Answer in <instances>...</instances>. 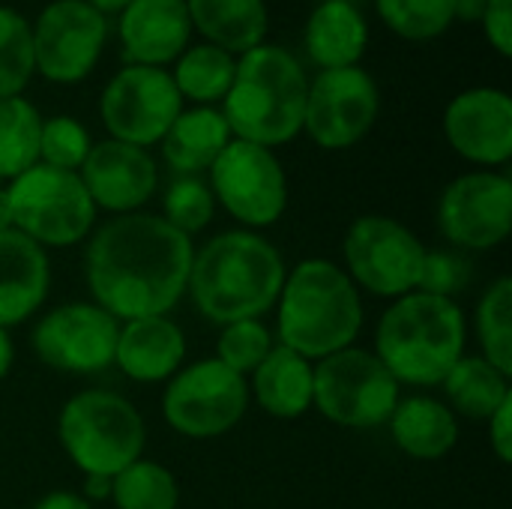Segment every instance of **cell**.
<instances>
[{"label": "cell", "mask_w": 512, "mask_h": 509, "mask_svg": "<svg viewBox=\"0 0 512 509\" xmlns=\"http://www.w3.org/2000/svg\"><path fill=\"white\" fill-rule=\"evenodd\" d=\"M78 177L96 210L111 216L144 210L159 189V165L153 153L114 138L93 141Z\"/></svg>", "instance_id": "obj_18"}, {"label": "cell", "mask_w": 512, "mask_h": 509, "mask_svg": "<svg viewBox=\"0 0 512 509\" xmlns=\"http://www.w3.org/2000/svg\"><path fill=\"white\" fill-rule=\"evenodd\" d=\"M12 228V213H9V198H6V186H0V231Z\"/></svg>", "instance_id": "obj_45"}, {"label": "cell", "mask_w": 512, "mask_h": 509, "mask_svg": "<svg viewBox=\"0 0 512 509\" xmlns=\"http://www.w3.org/2000/svg\"><path fill=\"white\" fill-rule=\"evenodd\" d=\"M444 402L456 417L486 423L512 396L510 375L486 363L480 354H465L441 381Z\"/></svg>", "instance_id": "obj_27"}, {"label": "cell", "mask_w": 512, "mask_h": 509, "mask_svg": "<svg viewBox=\"0 0 512 509\" xmlns=\"http://www.w3.org/2000/svg\"><path fill=\"white\" fill-rule=\"evenodd\" d=\"M306 57L321 69L360 66L369 51V21L357 3L321 0L303 27Z\"/></svg>", "instance_id": "obj_22"}, {"label": "cell", "mask_w": 512, "mask_h": 509, "mask_svg": "<svg viewBox=\"0 0 512 509\" xmlns=\"http://www.w3.org/2000/svg\"><path fill=\"white\" fill-rule=\"evenodd\" d=\"M489 426V447L498 462L510 465L512 462V396L486 420Z\"/></svg>", "instance_id": "obj_39"}, {"label": "cell", "mask_w": 512, "mask_h": 509, "mask_svg": "<svg viewBox=\"0 0 512 509\" xmlns=\"http://www.w3.org/2000/svg\"><path fill=\"white\" fill-rule=\"evenodd\" d=\"M33 75L36 66L30 21L18 9L0 6V99L24 96Z\"/></svg>", "instance_id": "obj_33"}, {"label": "cell", "mask_w": 512, "mask_h": 509, "mask_svg": "<svg viewBox=\"0 0 512 509\" xmlns=\"http://www.w3.org/2000/svg\"><path fill=\"white\" fill-rule=\"evenodd\" d=\"M273 345H276V336L264 324V318H249V321H234V324L219 327L213 357L225 369L249 378L264 363V357L273 351Z\"/></svg>", "instance_id": "obj_34"}, {"label": "cell", "mask_w": 512, "mask_h": 509, "mask_svg": "<svg viewBox=\"0 0 512 509\" xmlns=\"http://www.w3.org/2000/svg\"><path fill=\"white\" fill-rule=\"evenodd\" d=\"M120 321L93 300H72L48 309L30 336L42 366L63 375H99L114 366Z\"/></svg>", "instance_id": "obj_15"}, {"label": "cell", "mask_w": 512, "mask_h": 509, "mask_svg": "<svg viewBox=\"0 0 512 509\" xmlns=\"http://www.w3.org/2000/svg\"><path fill=\"white\" fill-rule=\"evenodd\" d=\"M381 24L405 42H432L453 27L456 0H372Z\"/></svg>", "instance_id": "obj_32"}, {"label": "cell", "mask_w": 512, "mask_h": 509, "mask_svg": "<svg viewBox=\"0 0 512 509\" xmlns=\"http://www.w3.org/2000/svg\"><path fill=\"white\" fill-rule=\"evenodd\" d=\"M246 381L249 399L273 420H300L312 411L315 363L279 342Z\"/></svg>", "instance_id": "obj_23"}, {"label": "cell", "mask_w": 512, "mask_h": 509, "mask_svg": "<svg viewBox=\"0 0 512 509\" xmlns=\"http://www.w3.org/2000/svg\"><path fill=\"white\" fill-rule=\"evenodd\" d=\"M186 363V333L171 315L120 321L114 366L135 384H165Z\"/></svg>", "instance_id": "obj_20"}, {"label": "cell", "mask_w": 512, "mask_h": 509, "mask_svg": "<svg viewBox=\"0 0 512 509\" xmlns=\"http://www.w3.org/2000/svg\"><path fill=\"white\" fill-rule=\"evenodd\" d=\"M249 411V381L216 357L183 363L162 390L165 423L189 441L228 435Z\"/></svg>", "instance_id": "obj_10"}, {"label": "cell", "mask_w": 512, "mask_h": 509, "mask_svg": "<svg viewBox=\"0 0 512 509\" xmlns=\"http://www.w3.org/2000/svg\"><path fill=\"white\" fill-rule=\"evenodd\" d=\"M171 66L174 69L168 72L183 102L216 108L234 81L237 57L210 42H198V45H189Z\"/></svg>", "instance_id": "obj_28"}, {"label": "cell", "mask_w": 512, "mask_h": 509, "mask_svg": "<svg viewBox=\"0 0 512 509\" xmlns=\"http://www.w3.org/2000/svg\"><path fill=\"white\" fill-rule=\"evenodd\" d=\"M348 3H357V6H360V3H363V0H348Z\"/></svg>", "instance_id": "obj_46"}, {"label": "cell", "mask_w": 512, "mask_h": 509, "mask_svg": "<svg viewBox=\"0 0 512 509\" xmlns=\"http://www.w3.org/2000/svg\"><path fill=\"white\" fill-rule=\"evenodd\" d=\"M84 3H90L96 12H102L105 18H111V15H120L132 0H84Z\"/></svg>", "instance_id": "obj_44"}, {"label": "cell", "mask_w": 512, "mask_h": 509, "mask_svg": "<svg viewBox=\"0 0 512 509\" xmlns=\"http://www.w3.org/2000/svg\"><path fill=\"white\" fill-rule=\"evenodd\" d=\"M186 0H132L117 15V39L126 63L168 69L192 45Z\"/></svg>", "instance_id": "obj_19"}, {"label": "cell", "mask_w": 512, "mask_h": 509, "mask_svg": "<svg viewBox=\"0 0 512 509\" xmlns=\"http://www.w3.org/2000/svg\"><path fill=\"white\" fill-rule=\"evenodd\" d=\"M111 501L114 509H177L180 486L165 465L141 456L111 477Z\"/></svg>", "instance_id": "obj_31"}, {"label": "cell", "mask_w": 512, "mask_h": 509, "mask_svg": "<svg viewBox=\"0 0 512 509\" xmlns=\"http://www.w3.org/2000/svg\"><path fill=\"white\" fill-rule=\"evenodd\" d=\"M186 108L174 78L159 66H120L99 96V117L108 138L150 150L165 138L177 114Z\"/></svg>", "instance_id": "obj_12"}, {"label": "cell", "mask_w": 512, "mask_h": 509, "mask_svg": "<svg viewBox=\"0 0 512 509\" xmlns=\"http://www.w3.org/2000/svg\"><path fill=\"white\" fill-rule=\"evenodd\" d=\"M483 12H486V0H456L453 6V18L465 24H480Z\"/></svg>", "instance_id": "obj_41"}, {"label": "cell", "mask_w": 512, "mask_h": 509, "mask_svg": "<svg viewBox=\"0 0 512 509\" xmlns=\"http://www.w3.org/2000/svg\"><path fill=\"white\" fill-rule=\"evenodd\" d=\"M192 30L234 57L267 42L270 9L267 0H186Z\"/></svg>", "instance_id": "obj_26"}, {"label": "cell", "mask_w": 512, "mask_h": 509, "mask_svg": "<svg viewBox=\"0 0 512 509\" xmlns=\"http://www.w3.org/2000/svg\"><path fill=\"white\" fill-rule=\"evenodd\" d=\"M51 291L48 249L9 228L0 231V327L12 330L30 321Z\"/></svg>", "instance_id": "obj_21"}, {"label": "cell", "mask_w": 512, "mask_h": 509, "mask_svg": "<svg viewBox=\"0 0 512 509\" xmlns=\"http://www.w3.org/2000/svg\"><path fill=\"white\" fill-rule=\"evenodd\" d=\"M465 312L450 297L411 291L390 300L375 327L372 354L399 387H441L447 372L465 357Z\"/></svg>", "instance_id": "obj_4"}, {"label": "cell", "mask_w": 512, "mask_h": 509, "mask_svg": "<svg viewBox=\"0 0 512 509\" xmlns=\"http://www.w3.org/2000/svg\"><path fill=\"white\" fill-rule=\"evenodd\" d=\"M387 426L393 444L417 462H438L459 444V417L435 396H402Z\"/></svg>", "instance_id": "obj_24"}, {"label": "cell", "mask_w": 512, "mask_h": 509, "mask_svg": "<svg viewBox=\"0 0 512 509\" xmlns=\"http://www.w3.org/2000/svg\"><path fill=\"white\" fill-rule=\"evenodd\" d=\"M42 114L27 96L0 99V183H12L39 165Z\"/></svg>", "instance_id": "obj_29"}, {"label": "cell", "mask_w": 512, "mask_h": 509, "mask_svg": "<svg viewBox=\"0 0 512 509\" xmlns=\"http://www.w3.org/2000/svg\"><path fill=\"white\" fill-rule=\"evenodd\" d=\"M87 483H84V492H78L90 507L96 504V501H105V498H111V480H105V477H84Z\"/></svg>", "instance_id": "obj_42"}, {"label": "cell", "mask_w": 512, "mask_h": 509, "mask_svg": "<svg viewBox=\"0 0 512 509\" xmlns=\"http://www.w3.org/2000/svg\"><path fill=\"white\" fill-rule=\"evenodd\" d=\"M231 138L234 135L219 108L192 105L177 114V120L159 141V147L174 177H204Z\"/></svg>", "instance_id": "obj_25"}, {"label": "cell", "mask_w": 512, "mask_h": 509, "mask_svg": "<svg viewBox=\"0 0 512 509\" xmlns=\"http://www.w3.org/2000/svg\"><path fill=\"white\" fill-rule=\"evenodd\" d=\"M381 114V90L369 69H321L309 78L303 132L321 150H348L360 144Z\"/></svg>", "instance_id": "obj_14"}, {"label": "cell", "mask_w": 512, "mask_h": 509, "mask_svg": "<svg viewBox=\"0 0 512 509\" xmlns=\"http://www.w3.org/2000/svg\"><path fill=\"white\" fill-rule=\"evenodd\" d=\"M207 183L216 207H222L246 231L270 228L288 210V174L276 150L261 144L231 138L210 165Z\"/></svg>", "instance_id": "obj_11"}, {"label": "cell", "mask_w": 512, "mask_h": 509, "mask_svg": "<svg viewBox=\"0 0 512 509\" xmlns=\"http://www.w3.org/2000/svg\"><path fill=\"white\" fill-rule=\"evenodd\" d=\"M444 135L456 156L483 171L512 159V99L501 87H471L444 108Z\"/></svg>", "instance_id": "obj_17"}, {"label": "cell", "mask_w": 512, "mask_h": 509, "mask_svg": "<svg viewBox=\"0 0 512 509\" xmlns=\"http://www.w3.org/2000/svg\"><path fill=\"white\" fill-rule=\"evenodd\" d=\"M438 231L462 252L498 249L512 231V180L507 171H465L438 198Z\"/></svg>", "instance_id": "obj_16"}, {"label": "cell", "mask_w": 512, "mask_h": 509, "mask_svg": "<svg viewBox=\"0 0 512 509\" xmlns=\"http://www.w3.org/2000/svg\"><path fill=\"white\" fill-rule=\"evenodd\" d=\"M276 342L318 363L357 345L363 333V294L330 258H303L285 273L276 300Z\"/></svg>", "instance_id": "obj_3"}, {"label": "cell", "mask_w": 512, "mask_h": 509, "mask_svg": "<svg viewBox=\"0 0 512 509\" xmlns=\"http://www.w3.org/2000/svg\"><path fill=\"white\" fill-rule=\"evenodd\" d=\"M33 509H93V507H90L78 492H66V489H60V492H48L45 498H39Z\"/></svg>", "instance_id": "obj_40"}, {"label": "cell", "mask_w": 512, "mask_h": 509, "mask_svg": "<svg viewBox=\"0 0 512 509\" xmlns=\"http://www.w3.org/2000/svg\"><path fill=\"white\" fill-rule=\"evenodd\" d=\"M399 399V381L369 348L351 345L315 363L312 408L342 429L387 426Z\"/></svg>", "instance_id": "obj_9"}, {"label": "cell", "mask_w": 512, "mask_h": 509, "mask_svg": "<svg viewBox=\"0 0 512 509\" xmlns=\"http://www.w3.org/2000/svg\"><path fill=\"white\" fill-rule=\"evenodd\" d=\"M84 243L90 300L117 321L171 315L186 297L195 243L162 216H111Z\"/></svg>", "instance_id": "obj_1"}, {"label": "cell", "mask_w": 512, "mask_h": 509, "mask_svg": "<svg viewBox=\"0 0 512 509\" xmlns=\"http://www.w3.org/2000/svg\"><path fill=\"white\" fill-rule=\"evenodd\" d=\"M57 441L84 477H117L147 447L141 411L114 390H81L57 414Z\"/></svg>", "instance_id": "obj_6"}, {"label": "cell", "mask_w": 512, "mask_h": 509, "mask_svg": "<svg viewBox=\"0 0 512 509\" xmlns=\"http://www.w3.org/2000/svg\"><path fill=\"white\" fill-rule=\"evenodd\" d=\"M309 75L282 45L264 42L237 57L222 117L234 138L276 150L303 132Z\"/></svg>", "instance_id": "obj_5"}, {"label": "cell", "mask_w": 512, "mask_h": 509, "mask_svg": "<svg viewBox=\"0 0 512 509\" xmlns=\"http://www.w3.org/2000/svg\"><path fill=\"white\" fill-rule=\"evenodd\" d=\"M171 228L186 237L204 231L216 216V198L204 177H174L162 195V213Z\"/></svg>", "instance_id": "obj_35"}, {"label": "cell", "mask_w": 512, "mask_h": 509, "mask_svg": "<svg viewBox=\"0 0 512 509\" xmlns=\"http://www.w3.org/2000/svg\"><path fill=\"white\" fill-rule=\"evenodd\" d=\"M474 330L480 357L512 378V279L498 276L477 300Z\"/></svg>", "instance_id": "obj_30"}, {"label": "cell", "mask_w": 512, "mask_h": 509, "mask_svg": "<svg viewBox=\"0 0 512 509\" xmlns=\"http://www.w3.org/2000/svg\"><path fill=\"white\" fill-rule=\"evenodd\" d=\"M33 66L51 84L69 87L93 75L108 42V18L84 0H51L30 24Z\"/></svg>", "instance_id": "obj_13"}, {"label": "cell", "mask_w": 512, "mask_h": 509, "mask_svg": "<svg viewBox=\"0 0 512 509\" xmlns=\"http://www.w3.org/2000/svg\"><path fill=\"white\" fill-rule=\"evenodd\" d=\"M468 282H471V261L468 258H462L456 252H444V249H429L426 261H423L417 291L456 300V294Z\"/></svg>", "instance_id": "obj_37"}, {"label": "cell", "mask_w": 512, "mask_h": 509, "mask_svg": "<svg viewBox=\"0 0 512 509\" xmlns=\"http://www.w3.org/2000/svg\"><path fill=\"white\" fill-rule=\"evenodd\" d=\"M12 228L42 249H69L84 243L96 228V204L75 171L33 165L6 183Z\"/></svg>", "instance_id": "obj_7"}, {"label": "cell", "mask_w": 512, "mask_h": 509, "mask_svg": "<svg viewBox=\"0 0 512 509\" xmlns=\"http://www.w3.org/2000/svg\"><path fill=\"white\" fill-rule=\"evenodd\" d=\"M426 252V243L405 222L366 213L357 216L345 231L342 270L351 276L360 294L366 291L381 300H399L417 291Z\"/></svg>", "instance_id": "obj_8"}, {"label": "cell", "mask_w": 512, "mask_h": 509, "mask_svg": "<svg viewBox=\"0 0 512 509\" xmlns=\"http://www.w3.org/2000/svg\"><path fill=\"white\" fill-rule=\"evenodd\" d=\"M90 147H93V138L81 120H75L69 114L42 117V132H39V162L42 165L78 174Z\"/></svg>", "instance_id": "obj_36"}, {"label": "cell", "mask_w": 512, "mask_h": 509, "mask_svg": "<svg viewBox=\"0 0 512 509\" xmlns=\"http://www.w3.org/2000/svg\"><path fill=\"white\" fill-rule=\"evenodd\" d=\"M285 273L282 252L264 234L231 228L195 249L186 297L216 327L264 318L279 300Z\"/></svg>", "instance_id": "obj_2"}, {"label": "cell", "mask_w": 512, "mask_h": 509, "mask_svg": "<svg viewBox=\"0 0 512 509\" xmlns=\"http://www.w3.org/2000/svg\"><path fill=\"white\" fill-rule=\"evenodd\" d=\"M480 27L489 39V45L498 51V57H512V0H486V12L480 18Z\"/></svg>", "instance_id": "obj_38"}, {"label": "cell", "mask_w": 512, "mask_h": 509, "mask_svg": "<svg viewBox=\"0 0 512 509\" xmlns=\"http://www.w3.org/2000/svg\"><path fill=\"white\" fill-rule=\"evenodd\" d=\"M12 363H15V345H12V336L9 330L0 327V381L12 372Z\"/></svg>", "instance_id": "obj_43"}]
</instances>
